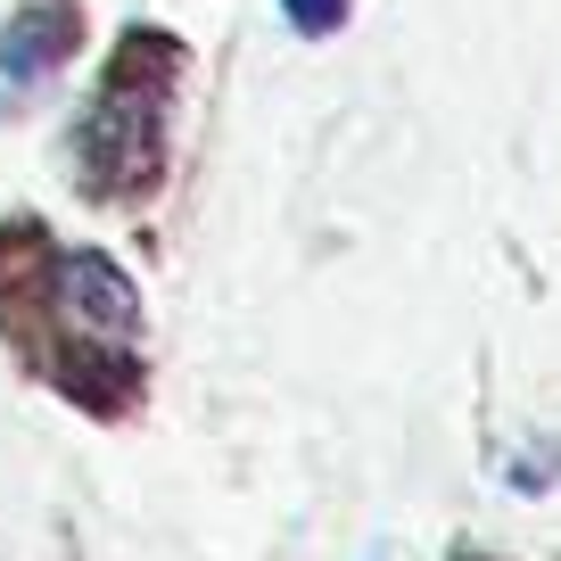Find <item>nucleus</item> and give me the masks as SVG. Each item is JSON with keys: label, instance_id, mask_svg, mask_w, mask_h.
<instances>
[{"label": "nucleus", "instance_id": "nucleus-1", "mask_svg": "<svg viewBox=\"0 0 561 561\" xmlns=\"http://www.w3.org/2000/svg\"><path fill=\"white\" fill-rule=\"evenodd\" d=\"M165 100H174V50L158 34H133V50L107 67L100 100L83 116V165L116 191H140L158 182L165 158Z\"/></svg>", "mask_w": 561, "mask_h": 561}, {"label": "nucleus", "instance_id": "nucleus-2", "mask_svg": "<svg viewBox=\"0 0 561 561\" xmlns=\"http://www.w3.org/2000/svg\"><path fill=\"white\" fill-rule=\"evenodd\" d=\"M133 331H140L133 280L107 256H58L50 264V347H58V364H75V371L124 364Z\"/></svg>", "mask_w": 561, "mask_h": 561}, {"label": "nucleus", "instance_id": "nucleus-3", "mask_svg": "<svg viewBox=\"0 0 561 561\" xmlns=\"http://www.w3.org/2000/svg\"><path fill=\"white\" fill-rule=\"evenodd\" d=\"M67 50V0H25V18L0 34V67L9 75H42Z\"/></svg>", "mask_w": 561, "mask_h": 561}, {"label": "nucleus", "instance_id": "nucleus-4", "mask_svg": "<svg viewBox=\"0 0 561 561\" xmlns=\"http://www.w3.org/2000/svg\"><path fill=\"white\" fill-rule=\"evenodd\" d=\"M553 479H561V438H545V446H528V455L504 462V488L512 495H545Z\"/></svg>", "mask_w": 561, "mask_h": 561}, {"label": "nucleus", "instance_id": "nucleus-5", "mask_svg": "<svg viewBox=\"0 0 561 561\" xmlns=\"http://www.w3.org/2000/svg\"><path fill=\"white\" fill-rule=\"evenodd\" d=\"M280 18L298 25V34H339V25H347V0H280Z\"/></svg>", "mask_w": 561, "mask_h": 561}]
</instances>
